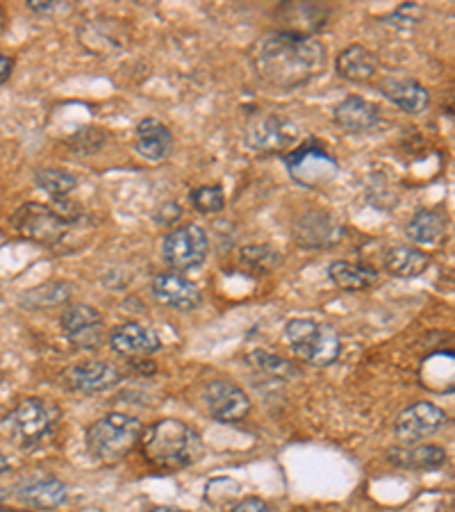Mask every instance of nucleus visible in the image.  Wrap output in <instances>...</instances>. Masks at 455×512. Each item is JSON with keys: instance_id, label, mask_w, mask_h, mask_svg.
Listing matches in <instances>:
<instances>
[{"instance_id": "1", "label": "nucleus", "mask_w": 455, "mask_h": 512, "mask_svg": "<svg viewBox=\"0 0 455 512\" xmlns=\"http://www.w3.org/2000/svg\"><path fill=\"white\" fill-rule=\"evenodd\" d=\"M253 62L264 82L280 89H294L324 73L328 53L319 39L305 32L283 30L262 37Z\"/></svg>"}, {"instance_id": "2", "label": "nucleus", "mask_w": 455, "mask_h": 512, "mask_svg": "<svg viewBox=\"0 0 455 512\" xmlns=\"http://www.w3.org/2000/svg\"><path fill=\"white\" fill-rule=\"evenodd\" d=\"M144 458L157 469H182L198 460L203 451L201 435L180 419H162L142 433Z\"/></svg>"}, {"instance_id": "3", "label": "nucleus", "mask_w": 455, "mask_h": 512, "mask_svg": "<svg viewBox=\"0 0 455 512\" xmlns=\"http://www.w3.org/2000/svg\"><path fill=\"white\" fill-rule=\"evenodd\" d=\"M139 437H142L139 419L123 415V412H112L89 426L87 449L96 460L110 465V462L126 458Z\"/></svg>"}, {"instance_id": "4", "label": "nucleus", "mask_w": 455, "mask_h": 512, "mask_svg": "<svg viewBox=\"0 0 455 512\" xmlns=\"http://www.w3.org/2000/svg\"><path fill=\"white\" fill-rule=\"evenodd\" d=\"M292 351L312 367H328L339 358L342 342L333 326L314 319H294L285 328Z\"/></svg>"}, {"instance_id": "5", "label": "nucleus", "mask_w": 455, "mask_h": 512, "mask_svg": "<svg viewBox=\"0 0 455 512\" xmlns=\"http://www.w3.org/2000/svg\"><path fill=\"white\" fill-rule=\"evenodd\" d=\"M57 426V410L41 399L21 401L10 417L14 440L23 449H35L53 435Z\"/></svg>"}, {"instance_id": "6", "label": "nucleus", "mask_w": 455, "mask_h": 512, "mask_svg": "<svg viewBox=\"0 0 455 512\" xmlns=\"http://www.w3.org/2000/svg\"><path fill=\"white\" fill-rule=\"evenodd\" d=\"M208 251H210L208 233L196 224L176 228L173 233L164 237V244H162L164 260L178 271L201 267L205 258H208Z\"/></svg>"}, {"instance_id": "7", "label": "nucleus", "mask_w": 455, "mask_h": 512, "mask_svg": "<svg viewBox=\"0 0 455 512\" xmlns=\"http://www.w3.org/2000/svg\"><path fill=\"white\" fill-rule=\"evenodd\" d=\"M69 226L71 221H66L55 208L41 203H26L14 214V228L19 230V235L37 244H57Z\"/></svg>"}, {"instance_id": "8", "label": "nucleus", "mask_w": 455, "mask_h": 512, "mask_svg": "<svg viewBox=\"0 0 455 512\" xmlns=\"http://www.w3.org/2000/svg\"><path fill=\"white\" fill-rule=\"evenodd\" d=\"M62 330L76 349L80 351H96L105 342V326L101 312L91 305L78 303L64 310L62 315Z\"/></svg>"}, {"instance_id": "9", "label": "nucleus", "mask_w": 455, "mask_h": 512, "mask_svg": "<svg viewBox=\"0 0 455 512\" xmlns=\"http://www.w3.org/2000/svg\"><path fill=\"white\" fill-rule=\"evenodd\" d=\"M287 171L296 183L317 187L326 185L337 176V162L326 148L321 146H301L299 151L285 158Z\"/></svg>"}, {"instance_id": "10", "label": "nucleus", "mask_w": 455, "mask_h": 512, "mask_svg": "<svg viewBox=\"0 0 455 512\" xmlns=\"http://www.w3.org/2000/svg\"><path fill=\"white\" fill-rule=\"evenodd\" d=\"M444 421H446L444 410L433 406V403L419 401L415 406L405 408L401 412L399 419H396L394 431H396V437L401 440V444L412 447V444L426 440V437L440 431Z\"/></svg>"}, {"instance_id": "11", "label": "nucleus", "mask_w": 455, "mask_h": 512, "mask_svg": "<svg viewBox=\"0 0 455 512\" xmlns=\"http://www.w3.org/2000/svg\"><path fill=\"white\" fill-rule=\"evenodd\" d=\"M203 401L208 406L210 415L223 421V424H237V421L246 419L248 412H251V401H248L242 387L226 381H214L205 385Z\"/></svg>"}, {"instance_id": "12", "label": "nucleus", "mask_w": 455, "mask_h": 512, "mask_svg": "<svg viewBox=\"0 0 455 512\" xmlns=\"http://www.w3.org/2000/svg\"><path fill=\"white\" fill-rule=\"evenodd\" d=\"M296 139L294 128L287 121L273 117V114H262L253 119L246 128V142L253 151L260 153H280L292 146Z\"/></svg>"}, {"instance_id": "13", "label": "nucleus", "mask_w": 455, "mask_h": 512, "mask_svg": "<svg viewBox=\"0 0 455 512\" xmlns=\"http://www.w3.org/2000/svg\"><path fill=\"white\" fill-rule=\"evenodd\" d=\"M121 381V374L117 367H112L110 362H82L71 369L64 371L62 383L66 390L78 392V394H96L110 390L112 385Z\"/></svg>"}, {"instance_id": "14", "label": "nucleus", "mask_w": 455, "mask_h": 512, "mask_svg": "<svg viewBox=\"0 0 455 512\" xmlns=\"http://www.w3.org/2000/svg\"><path fill=\"white\" fill-rule=\"evenodd\" d=\"M110 346L123 358L142 360L160 351V337L139 324H123L110 333Z\"/></svg>"}, {"instance_id": "15", "label": "nucleus", "mask_w": 455, "mask_h": 512, "mask_svg": "<svg viewBox=\"0 0 455 512\" xmlns=\"http://www.w3.org/2000/svg\"><path fill=\"white\" fill-rule=\"evenodd\" d=\"M153 294L167 308L194 310L201 303V289L192 280L176 274H160L153 280Z\"/></svg>"}, {"instance_id": "16", "label": "nucleus", "mask_w": 455, "mask_h": 512, "mask_svg": "<svg viewBox=\"0 0 455 512\" xmlns=\"http://www.w3.org/2000/svg\"><path fill=\"white\" fill-rule=\"evenodd\" d=\"M19 499L37 510H53L66 501V487L53 476H30L19 485Z\"/></svg>"}, {"instance_id": "17", "label": "nucleus", "mask_w": 455, "mask_h": 512, "mask_svg": "<svg viewBox=\"0 0 455 512\" xmlns=\"http://www.w3.org/2000/svg\"><path fill=\"white\" fill-rule=\"evenodd\" d=\"M173 148L171 130L157 119H144L137 126L135 151L148 162H162Z\"/></svg>"}, {"instance_id": "18", "label": "nucleus", "mask_w": 455, "mask_h": 512, "mask_svg": "<svg viewBox=\"0 0 455 512\" xmlns=\"http://www.w3.org/2000/svg\"><path fill=\"white\" fill-rule=\"evenodd\" d=\"M380 92L385 94V98H390L396 107H401V110L408 114L424 112L430 103L428 89L424 85H419L417 80H408V78H387L380 82Z\"/></svg>"}, {"instance_id": "19", "label": "nucleus", "mask_w": 455, "mask_h": 512, "mask_svg": "<svg viewBox=\"0 0 455 512\" xmlns=\"http://www.w3.org/2000/svg\"><path fill=\"white\" fill-rule=\"evenodd\" d=\"M335 123L346 132H369L378 126V107L360 96H349L335 107Z\"/></svg>"}, {"instance_id": "20", "label": "nucleus", "mask_w": 455, "mask_h": 512, "mask_svg": "<svg viewBox=\"0 0 455 512\" xmlns=\"http://www.w3.org/2000/svg\"><path fill=\"white\" fill-rule=\"evenodd\" d=\"M328 276L333 280V285H337L339 289H346V292L369 289L378 283V271L362 262L337 260L328 267Z\"/></svg>"}, {"instance_id": "21", "label": "nucleus", "mask_w": 455, "mask_h": 512, "mask_svg": "<svg viewBox=\"0 0 455 512\" xmlns=\"http://www.w3.org/2000/svg\"><path fill=\"white\" fill-rule=\"evenodd\" d=\"M335 66L342 78L353 80V82H364L374 78V73L378 71V57L371 51H367L364 46L353 44L337 55Z\"/></svg>"}, {"instance_id": "22", "label": "nucleus", "mask_w": 455, "mask_h": 512, "mask_svg": "<svg viewBox=\"0 0 455 512\" xmlns=\"http://www.w3.org/2000/svg\"><path fill=\"white\" fill-rule=\"evenodd\" d=\"M337 237V221L324 212H312L296 224V242L303 246H330Z\"/></svg>"}, {"instance_id": "23", "label": "nucleus", "mask_w": 455, "mask_h": 512, "mask_svg": "<svg viewBox=\"0 0 455 512\" xmlns=\"http://www.w3.org/2000/svg\"><path fill=\"white\" fill-rule=\"evenodd\" d=\"M446 230H449V221L442 210H421L410 221L408 237L417 244H440Z\"/></svg>"}, {"instance_id": "24", "label": "nucleus", "mask_w": 455, "mask_h": 512, "mask_svg": "<svg viewBox=\"0 0 455 512\" xmlns=\"http://www.w3.org/2000/svg\"><path fill=\"white\" fill-rule=\"evenodd\" d=\"M428 264V255L415 246H396L387 253V269L392 276L399 278H417L428 269Z\"/></svg>"}, {"instance_id": "25", "label": "nucleus", "mask_w": 455, "mask_h": 512, "mask_svg": "<svg viewBox=\"0 0 455 512\" xmlns=\"http://www.w3.org/2000/svg\"><path fill=\"white\" fill-rule=\"evenodd\" d=\"M390 460L408 469H437L446 462V451L440 447H419L412 451H394Z\"/></svg>"}, {"instance_id": "26", "label": "nucleus", "mask_w": 455, "mask_h": 512, "mask_svg": "<svg viewBox=\"0 0 455 512\" xmlns=\"http://www.w3.org/2000/svg\"><path fill=\"white\" fill-rule=\"evenodd\" d=\"M35 180L48 196H53V201L66 198L78 185V180L64 169H39Z\"/></svg>"}, {"instance_id": "27", "label": "nucleus", "mask_w": 455, "mask_h": 512, "mask_svg": "<svg viewBox=\"0 0 455 512\" xmlns=\"http://www.w3.org/2000/svg\"><path fill=\"white\" fill-rule=\"evenodd\" d=\"M69 292L71 287L66 283H48L37 289H30L21 303L28 305V308H46V305H57L69 299Z\"/></svg>"}, {"instance_id": "28", "label": "nucleus", "mask_w": 455, "mask_h": 512, "mask_svg": "<svg viewBox=\"0 0 455 512\" xmlns=\"http://www.w3.org/2000/svg\"><path fill=\"white\" fill-rule=\"evenodd\" d=\"M189 201L203 214H217L226 208V196H223V189L217 185H203L192 189L189 192Z\"/></svg>"}, {"instance_id": "29", "label": "nucleus", "mask_w": 455, "mask_h": 512, "mask_svg": "<svg viewBox=\"0 0 455 512\" xmlns=\"http://www.w3.org/2000/svg\"><path fill=\"white\" fill-rule=\"evenodd\" d=\"M242 264L248 269L255 271H264L267 274L269 269H273L278 264V253L267 249V246H248V249L242 251Z\"/></svg>"}, {"instance_id": "30", "label": "nucleus", "mask_w": 455, "mask_h": 512, "mask_svg": "<svg viewBox=\"0 0 455 512\" xmlns=\"http://www.w3.org/2000/svg\"><path fill=\"white\" fill-rule=\"evenodd\" d=\"M228 512H269V506L262 499L251 497V499L239 501L237 506H233Z\"/></svg>"}, {"instance_id": "31", "label": "nucleus", "mask_w": 455, "mask_h": 512, "mask_svg": "<svg viewBox=\"0 0 455 512\" xmlns=\"http://www.w3.org/2000/svg\"><path fill=\"white\" fill-rule=\"evenodd\" d=\"M14 71V57L0 53V85H5L7 80H10Z\"/></svg>"}, {"instance_id": "32", "label": "nucleus", "mask_w": 455, "mask_h": 512, "mask_svg": "<svg viewBox=\"0 0 455 512\" xmlns=\"http://www.w3.org/2000/svg\"><path fill=\"white\" fill-rule=\"evenodd\" d=\"M28 10L37 12V14H51L53 10H57V3H41V0H30Z\"/></svg>"}, {"instance_id": "33", "label": "nucleus", "mask_w": 455, "mask_h": 512, "mask_svg": "<svg viewBox=\"0 0 455 512\" xmlns=\"http://www.w3.org/2000/svg\"><path fill=\"white\" fill-rule=\"evenodd\" d=\"M7 469H10V460H7V458H5V453L0 451V474L7 472Z\"/></svg>"}, {"instance_id": "34", "label": "nucleus", "mask_w": 455, "mask_h": 512, "mask_svg": "<svg viewBox=\"0 0 455 512\" xmlns=\"http://www.w3.org/2000/svg\"><path fill=\"white\" fill-rule=\"evenodd\" d=\"M151 512H182V510H176V508H164V506H160V508H153Z\"/></svg>"}, {"instance_id": "35", "label": "nucleus", "mask_w": 455, "mask_h": 512, "mask_svg": "<svg viewBox=\"0 0 455 512\" xmlns=\"http://www.w3.org/2000/svg\"><path fill=\"white\" fill-rule=\"evenodd\" d=\"M3 28H5V12L3 7H0V32H3Z\"/></svg>"}, {"instance_id": "36", "label": "nucleus", "mask_w": 455, "mask_h": 512, "mask_svg": "<svg viewBox=\"0 0 455 512\" xmlns=\"http://www.w3.org/2000/svg\"><path fill=\"white\" fill-rule=\"evenodd\" d=\"M5 501H7V492L3 490V487H0V506H3Z\"/></svg>"}, {"instance_id": "37", "label": "nucleus", "mask_w": 455, "mask_h": 512, "mask_svg": "<svg viewBox=\"0 0 455 512\" xmlns=\"http://www.w3.org/2000/svg\"><path fill=\"white\" fill-rule=\"evenodd\" d=\"M0 512H26V510H10V508H0Z\"/></svg>"}]
</instances>
